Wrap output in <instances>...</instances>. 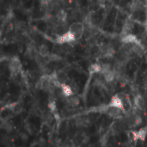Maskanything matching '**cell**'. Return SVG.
Returning a JSON list of instances; mask_svg holds the SVG:
<instances>
[{
  "mask_svg": "<svg viewBox=\"0 0 147 147\" xmlns=\"http://www.w3.org/2000/svg\"><path fill=\"white\" fill-rule=\"evenodd\" d=\"M68 30L73 34L76 40H78L81 39L83 37V35L84 34L85 26L84 23H82L80 22H74L70 24Z\"/></svg>",
  "mask_w": 147,
  "mask_h": 147,
  "instance_id": "6da1fadb",
  "label": "cell"
},
{
  "mask_svg": "<svg viewBox=\"0 0 147 147\" xmlns=\"http://www.w3.org/2000/svg\"><path fill=\"white\" fill-rule=\"evenodd\" d=\"M21 68H22V64L20 59L17 56H13L12 58H10L9 62V69L11 74V78H16L20 73Z\"/></svg>",
  "mask_w": 147,
  "mask_h": 147,
  "instance_id": "7a4b0ae2",
  "label": "cell"
},
{
  "mask_svg": "<svg viewBox=\"0 0 147 147\" xmlns=\"http://www.w3.org/2000/svg\"><path fill=\"white\" fill-rule=\"evenodd\" d=\"M76 40H76L75 36L69 30H67L66 32H64L63 34L58 35V37L55 40V41L58 44H59V45H62V44H71V43H72V42H74Z\"/></svg>",
  "mask_w": 147,
  "mask_h": 147,
  "instance_id": "3957f363",
  "label": "cell"
},
{
  "mask_svg": "<svg viewBox=\"0 0 147 147\" xmlns=\"http://www.w3.org/2000/svg\"><path fill=\"white\" fill-rule=\"evenodd\" d=\"M110 106H114V107H116V108H119L121 109H122L123 111H125L124 109V105H123V102L121 101V99L119 97V96L117 94L114 95L111 99H110V102L109 103Z\"/></svg>",
  "mask_w": 147,
  "mask_h": 147,
  "instance_id": "277c9868",
  "label": "cell"
},
{
  "mask_svg": "<svg viewBox=\"0 0 147 147\" xmlns=\"http://www.w3.org/2000/svg\"><path fill=\"white\" fill-rule=\"evenodd\" d=\"M65 102H66L67 106H69L71 108H75V107H78L79 105L80 100H79L78 97L72 95V96L65 98Z\"/></svg>",
  "mask_w": 147,
  "mask_h": 147,
  "instance_id": "5b68a950",
  "label": "cell"
},
{
  "mask_svg": "<svg viewBox=\"0 0 147 147\" xmlns=\"http://www.w3.org/2000/svg\"><path fill=\"white\" fill-rule=\"evenodd\" d=\"M38 53L39 55L42 56V57H47L49 55V48L46 45V44H41L40 47H39V49H38Z\"/></svg>",
  "mask_w": 147,
  "mask_h": 147,
  "instance_id": "8992f818",
  "label": "cell"
},
{
  "mask_svg": "<svg viewBox=\"0 0 147 147\" xmlns=\"http://www.w3.org/2000/svg\"><path fill=\"white\" fill-rule=\"evenodd\" d=\"M137 135H138V140L144 141L147 136V127H144L140 128L139 131H137Z\"/></svg>",
  "mask_w": 147,
  "mask_h": 147,
  "instance_id": "52a82bcc",
  "label": "cell"
},
{
  "mask_svg": "<svg viewBox=\"0 0 147 147\" xmlns=\"http://www.w3.org/2000/svg\"><path fill=\"white\" fill-rule=\"evenodd\" d=\"M0 127L2 128V129H3L4 131H6V132H10L11 130H12V128H13V127H12V125L9 122V121H7L6 120L5 121H3V122H2V124H1V126H0Z\"/></svg>",
  "mask_w": 147,
  "mask_h": 147,
  "instance_id": "ba28073f",
  "label": "cell"
},
{
  "mask_svg": "<svg viewBox=\"0 0 147 147\" xmlns=\"http://www.w3.org/2000/svg\"><path fill=\"white\" fill-rule=\"evenodd\" d=\"M90 71L92 73H100L101 72V65L100 64H92L90 66Z\"/></svg>",
  "mask_w": 147,
  "mask_h": 147,
  "instance_id": "9c48e42d",
  "label": "cell"
},
{
  "mask_svg": "<svg viewBox=\"0 0 147 147\" xmlns=\"http://www.w3.org/2000/svg\"><path fill=\"white\" fill-rule=\"evenodd\" d=\"M7 59V56L3 53V51L0 49V62H3Z\"/></svg>",
  "mask_w": 147,
  "mask_h": 147,
  "instance_id": "30bf717a",
  "label": "cell"
},
{
  "mask_svg": "<svg viewBox=\"0 0 147 147\" xmlns=\"http://www.w3.org/2000/svg\"><path fill=\"white\" fill-rule=\"evenodd\" d=\"M146 63H147V53H146Z\"/></svg>",
  "mask_w": 147,
  "mask_h": 147,
  "instance_id": "8fae6325",
  "label": "cell"
}]
</instances>
